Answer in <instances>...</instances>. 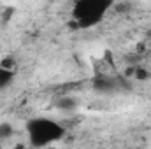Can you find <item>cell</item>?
<instances>
[{
  "mask_svg": "<svg viewBox=\"0 0 151 149\" xmlns=\"http://www.w3.org/2000/svg\"><path fill=\"white\" fill-rule=\"evenodd\" d=\"M114 5V0H76L72 7L76 28H91L99 25Z\"/></svg>",
  "mask_w": 151,
  "mask_h": 149,
  "instance_id": "1",
  "label": "cell"
},
{
  "mask_svg": "<svg viewBox=\"0 0 151 149\" xmlns=\"http://www.w3.org/2000/svg\"><path fill=\"white\" fill-rule=\"evenodd\" d=\"M28 140L34 148H44L56 140H60L65 133V128L47 117H34L27 123Z\"/></svg>",
  "mask_w": 151,
  "mask_h": 149,
  "instance_id": "2",
  "label": "cell"
},
{
  "mask_svg": "<svg viewBox=\"0 0 151 149\" xmlns=\"http://www.w3.org/2000/svg\"><path fill=\"white\" fill-rule=\"evenodd\" d=\"M93 88H95L97 91H102V93H111V91H114V90L118 88V82L104 75V77H97V79H95Z\"/></svg>",
  "mask_w": 151,
  "mask_h": 149,
  "instance_id": "3",
  "label": "cell"
},
{
  "mask_svg": "<svg viewBox=\"0 0 151 149\" xmlns=\"http://www.w3.org/2000/svg\"><path fill=\"white\" fill-rule=\"evenodd\" d=\"M16 72L5 67H0V90H7L12 82H14Z\"/></svg>",
  "mask_w": 151,
  "mask_h": 149,
  "instance_id": "4",
  "label": "cell"
},
{
  "mask_svg": "<svg viewBox=\"0 0 151 149\" xmlns=\"http://www.w3.org/2000/svg\"><path fill=\"white\" fill-rule=\"evenodd\" d=\"M56 107L58 109H62V111H72V109H76L77 107V98H74V97H62L58 102H56Z\"/></svg>",
  "mask_w": 151,
  "mask_h": 149,
  "instance_id": "5",
  "label": "cell"
},
{
  "mask_svg": "<svg viewBox=\"0 0 151 149\" xmlns=\"http://www.w3.org/2000/svg\"><path fill=\"white\" fill-rule=\"evenodd\" d=\"M14 135V128L9 121H2L0 123V142L5 140V139H11Z\"/></svg>",
  "mask_w": 151,
  "mask_h": 149,
  "instance_id": "6",
  "label": "cell"
},
{
  "mask_svg": "<svg viewBox=\"0 0 151 149\" xmlns=\"http://www.w3.org/2000/svg\"><path fill=\"white\" fill-rule=\"evenodd\" d=\"M0 67H5V69L14 70V69H16V60H14V56H11V54L4 56V58L0 60Z\"/></svg>",
  "mask_w": 151,
  "mask_h": 149,
  "instance_id": "7",
  "label": "cell"
},
{
  "mask_svg": "<svg viewBox=\"0 0 151 149\" xmlns=\"http://www.w3.org/2000/svg\"><path fill=\"white\" fill-rule=\"evenodd\" d=\"M134 77H135L137 81H146V79L150 77V72H148L146 69H142V67H135V69H134Z\"/></svg>",
  "mask_w": 151,
  "mask_h": 149,
  "instance_id": "8",
  "label": "cell"
}]
</instances>
